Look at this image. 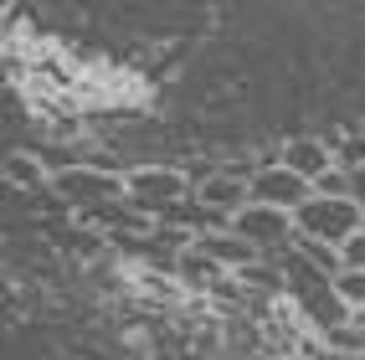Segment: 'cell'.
I'll list each match as a JSON object with an SVG mask.
<instances>
[{"label":"cell","mask_w":365,"mask_h":360,"mask_svg":"<svg viewBox=\"0 0 365 360\" xmlns=\"http://www.w3.org/2000/svg\"><path fill=\"white\" fill-rule=\"evenodd\" d=\"M278 262H283V273H288V299L299 304V314H309V324L319 329V334L350 319V309H345V299H339V288H334V278L324 268H314V262L299 257L294 247H288Z\"/></svg>","instance_id":"cell-1"},{"label":"cell","mask_w":365,"mask_h":360,"mask_svg":"<svg viewBox=\"0 0 365 360\" xmlns=\"http://www.w3.org/2000/svg\"><path fill=\"white\" fill-rule=\"evenodd\" d=\"M196 190H185V175L180 170H160V165H144V170H129L124 175V201L150 216V222H160V216H170L175 206H185Z\"/></svg>","instance_id":"cell-2"},{"label":"cell","mask_w":365,"mask_h":360,"mask_svg":"<svg viewBox=\"0 0 365 360\" xmlns=\"http://www.w3.org/2000/svg\"><path fill=\"white\" fill-rule=\"evenodd\" d=\"M294 227H299V237H309V242L345 247L350 237L365 227V211L355 201H319V196H314L309 206L294 211Z\"/></svg>","instance_id":"cell-3"},{"label":"cell","mask_w":365,"mask_h":360,"mask_svg":"<svg viewBox=\"0 0 365 360\" xmlns=\"http://www.w3.org/2000/svg\"><path fill=\"white\" fill-rule=\"evenodd\" d=\"M232 232L242 237V242H252L262 257H283L288 247H294V237H299V227H294V216L288 211H273V206H247V211H237L232 216Z\"/></svg>","instance_id":"cell-4"},{"label":"cell","mask_w":365,"mask_h":360,"mask_svg":"<svg viewBox=\"0 0 365 360\" xmlns=\"http://www.w3.org/2000/svg\"><path fill=\"white\" fill-rule=\"evenodd\" d=\"M247 185H252V201H257V206H273V211H288V216H294L299 206L314 201V185H309L304 175H294L283 160H278V165H262V170H252Z\"/></svg>","instance_id":"cell-5"},{"label":"cell","mask_w":365,"mask_h":360,"mask_svg":"<svg viewBox=\"0 0 365 360\" xmlns=\"http://www.w3.org/2000/svg\"><path fill=\"white\" fill-rule=\"evenodd\" d=\"M196 206L211 216L216 227H232V216L237 211H247L252 206V185H247V175H232V170H216V175H206L201 185H196Z\"/></svg>","instance_id":"cell-6"},{"label":"cell","mask_w":365,"mask_h":360,"mask_svg":"<svg viewBox=\"0 0 365 360\" xmlns=\"http://www.w3.org/2000/svg\"><path fill=\"white\" fill-rule=\"evenodd\" d=\"M52 185L62 190L67 201L88 206V211H98V206H108V201H124V180H118V175H103V170H62Z\"/></svg>","instance_id":"cell-7"},{"label":"cell","mask_w":365,"mask_h":360,"mask_svg":"<svg viewBox=\"0 0 365 360\" xmlns=\"http://www.w3.org/2000/svg\"><path fill=\"white\" fill-rule=\"evenodd\" d=\"M196 252H201L206 262H216V273H222V268L242 273V268H252V262L262 257L252 242H242L232 227H211V232H201V237H196Z\"/></svg>","instance_id":"cell-8"},{"label":"cell","mask_w":365,"mask_h":360,"mask_svg":"<svg viewBox=\"0 0 365 360\" xmlns=\"http://www.w3.org/2000/svg\"><path fill=\"white\" fill-rule=\"evenodd\" d=\"M278 160H283L294 175H304L309 185L319 180V175H329V170H334V150H329L324 139H309V134H304V139H288L283 150H278Z\"/></svg>","instance_id":"cell-9"},{"label":"cell","mask_w":365,"mask_h":360,"mask_svg":"<svg viewBox=\"0 0 365 360\" xmlns=\"http://www.w3.org/2000/svg\"><path fill=\"white\" fill-rule=\"evenodd\" d=\"M237 283L247 288V294H267V299L288 294V273H283V262H278V257H257L252 268H242V273H237Z\"/></svg>","instance_id":"cell-10"},{"label":"cell","mask_w":365,"mask_h":360,"mask_svg":"<svg viewBox=\"0 0 365 360\" xmlns=\"http://www.w3.org/2000/svg\"><path fill=\"white\" fill-rule=\"evenodd\" d=\"M334 288H339V299H345V309H350V314H365V273H339L334 278Z\"/></svg>","instance_id":"cell-11"},{"label":"cell","mask_w":365,"mask_h":360,"mask_svg":"<svg viewBox=\"0 0 365 360\" xmlns=\"http://www.w3.org/2000/svg\"><path fill=\"white\" fill-rule=\"evenodd\" d=\"M6 180H16V185H41V165H36L31 155H11V160H6Z\"/></svg>","instance_id":"cell-12"},{"label":"cell","mask_w":365,"mask_h":360,"mask_svg":"<svg viewBox=\"0 0 365 360\" xmlns=\"http://www.w3.org/2000/svg\"><path fill=\"white\" fill-rule=\"evenodd\" d=\"M339 262H345L350 273H365V227H360V232L350 237L345 247H339Z\"/></svg>","instance_id":"cell-13"},{"label":"cell","mask_w":365,"mask_h":360,"mask_svg":"<svg viewBox=\"0 0 365 360\" xmlns=\"http://www.w3.org/2000/svg\"><path fill=\"white\" fill-rule=\"evenodd\" d=\"M350 185H355V206H360V211H365V165H360V170H355V175H350Z\"/></svg>","instance_id":"cell-14"},{"label":"cell","mask_w":365,"mask_h":360,"mask_svg":"<svg viewBox=\"0 0 365 360\" xmlns=\"http://www.w3.org/2000/svg\"><path fill=\"white\" fill-rule=\"evenodd\" d=\"M355 324H360V334H365V314H355Z\"/></svg>","instance_id":"cell-15"}]
</instances>
